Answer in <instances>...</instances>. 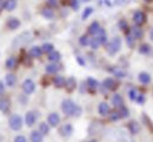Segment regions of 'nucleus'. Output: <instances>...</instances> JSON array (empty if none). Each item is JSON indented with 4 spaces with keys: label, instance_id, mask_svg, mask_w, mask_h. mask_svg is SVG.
Wrapping results in <instances>:
<instances>
[{
    "label": "nucleus",
    "instance_id": "nucleus-28",
    "mask_svg": "<svg viewBox=\"0 0 153 142\" xmlns=\"http://www.w3.org/2000/svg\"><path fill=\"white\" fill-rule=\"evenodd\" d=\"M87 85H88V88L96 89L97 87H98V81L94 80V79H92V78H90V79L87 80Z\"/></svg>",
    "mask_w": 153,
    "mask_h": 142
},
{
    "label": "nucleus",
    "instance_id": "nucleus-4",
    "mask_svg": "<svg viewBox=\"0 0 153 142\" xmlns=\"http://www.w3.org/2000/svg\"><path fill=\"white\" fill-rule=\"evenodd\" d=\"M34 88H36L34 82L32 81V80H30V79L25 80L24 83H22V89H24V92H25L26 94H31V93L34 90Z\"/></svg>",
    "mask_w": 153,
    "mask_h": 142
},
{
    "label": "nucleus",
    "instance_id": "nucleus-25",
    "mask_svg": "<svg viewBox=\"0 0 153 142\" xmlns=\"http://www.w3.org/2000/svg\"><path fill=\"white\" fill-rule=\"evenodd\" d=\"M8 107H10V103H8V101H7L6 99H2V100H0V110H2V112H6V110L8 109Z\"/></svg>",
    "mask_w": 153,
    "mask_h": 142
},
{
    "label": "nucleus",
    "instance_id": "nucleus-14",
    "mask_svg": "<svg viewBox=\"0 0 153 142\" xmlns=\"http://www.w3.org/2000/svg\"><path fill=\"white\" fill-rule=\"evenodd\" d=\"M72 130H73V128H72V126H71V124H65L64 127H61L60 133H61L62 135L67 136V135H70V134L72 133Z\"/></svg>",
    "mask_w": 153,
    "mask_h": 142
},
{
    "label": "nucleus",
    "instance_id": "nucleus-8",
    "mask_svg": "<svg viewBox=\"0 0 153 142\" xmlns=\"http://www.w3.org/2000/svg\"><path fill=\"white\" fill-rule=\"evenodd\" d=\"M98 110H99V113H100L101 115H107V114H108V112H110V107H108V104H107V103L102 102V103H100V104H99Z\"/></svg>",
    "mask_w": 153,
    "mask_h": 142
},
{
    "label": "nucleus",
    "instance_id": "nucleus-11",
    "mask_svg": "<svg viewBox=\"0 0 153 142\" xmlns=\"http://www.w3.org/2000/svg\"><path fill=\"white\" fill-rule=\"evenodd\" d=\"M41 53H42V49H41L40 47H38V46L32 47L31 51H30V54H31V57H33V58H39V57L41 55Z\"/></svg>",
    "mask_w": 153,
    "mask_h": 142
},
{
    "label": "nucleus",
    "instance_id": "nucleus-40",
    "mask_svg": "<svg viewBox=\"0 0 153 142\" xmlns=\"http://www.w3.org/2000/svg\"><path fill=\"white\" fill-rule=\"evenodd\" d=\"M135 100L139 102V103H144V101H145V98H144V95L138 94V96H137V99H135Z\"/></svg>",
    "mask_w": 153,
    "mask_h": 142
},
{
    "label": "nucleus",
    "instance_id": "nucleus-16",
    "mask_svg": "<svg viewBox=\"0 0 153 142\" xmlns=\"http://www.w3.org/2000/svg\"><path fill=\"white\" fill-rule=\"evenodd\" d=\"M31 141L42 142V135H41L39 132H32V134H31Z\"/></svg>",
    "mask_w": 153,
    "mask_h": 142
},
{
    "label": "nucleus",
    "instance_id": "nucleus-17",
    "mask_svg": "<svg viewBox=\"0 0 153 142\" xmlns=\"http://www.w3.org/2000/svg\"><path fill=\"white\" fill-rule=\"evenodd\" d=\"M104 87H105V88H107V89H114L115 88L114 80H113V79H111V78L106 79V80L104 81Z\"/></svg>",
    "mask_w": 153,
    "mask_h": 142
},
{
    "label": "nucleus",
    "instance_id": "nucleus-19",
    "mask_svg": "<svg viewBox=\"0 0 153 142\" xmlns=\"http://www.w3.org/2000/svg\"><path fill=\"white\" fill-rule=\"evenodd\" d=\"M16 6H17V2L14 1V0H7L6 2H5V8L7 10V11H13L14 8H16Z\"/></svg>",
    "mask_w": 153,
    "mask_h": 142
},
{
    "label": "nucleus",
    "instance_id": "nucleus-43",
    "mask_svg": "<svg viewBox=\"0 0 153 142\" xmlns=\"http://www.w3.org/2000/svg\"><path fill=\"white\" fill-rule=\"evenodd\" d=\"M119 27L123 28V29H125V28L127 27V24H126L124 20H120V22H119Z\"/></svg>",
    "mask_w": 153,
    "mask_h": 142
},
{
    "label": "nucleus",
    "instance_id": "nucleus-33",
    "mask_svg": "<svg viewBox=\"0 0 153 142\" xmlns=\"http://www.w3.org/2000/svg\"><path fill=\"white\" fill-rule=\"evenodd\" d=\"M119 115H120V118H126L127 115H128V110L123 106V107H120V112H119Z\"/></svg>",
    "mask_w": 153,
    "mask_h": 142
},
{
    "label": "nucleus",
    "instance_id": "nucleus-26",
    "mask_svg": "<svg viewBox=\"0 0 153 142\" xmlns=\"http://www.w3.org/2000/svg\"><path fill=\"white\" fill-rule=\"evenodd\" d=\"M150 51H151V47H150L149 45H141V46L139 47V52H140L141 54H149Z\"/></svg>",
    "mask_w": 153,
    "mask_h": 142
},
{
    "label": "nucleus",
    "instance_id": "nucleus-29",
    "mask_svg": "<svg viewBox=\"0 0 153 142\" xmlns=\"http://www.w3.org/2000/svg\"><path fill=\"white\" fill-rule=\"evenodd\" d=\"M92 12H93V8L92 7H87V8H85V11H84V13H82V19L85 20V19H87L91 14H92Z\"/></svg>",
    "mask_w": 153,
    "mask_h": 142
},
{
    "label": "nucleus",
    "instance_id": "nucleus-47",
    "mask_svg": "<svg viewBox=\"0 0 153 142\" xmlns=\"http://www.w3.org/2000/svg\"><path fill=\"white\" fill-rule=\"evenodd\" d=\"M150 37H151V40L153 41V28H152V31H151V33H150Z\"/></svg>",
    "mask_w": 153,
    "mask_h": 142
},
{
    "label": "nucleus",
    "instance_id": "nucleus-44",
    "mask_svg": "<svg viewBox=\"0 0 153 142\" xmlns=\"http://www.w3.org/2000/svg\"><path fill=\"white\" fill-rule=\"evenodd\" d=\"M71 5H72V7H73V8H78V2H76V0H72Z\"/></svg>",
    "mask_w": 153,
    "mask_h": 142
},
{
    "label": "nucleus",
    "instance_id": "nucleus-24",
    "mask_svg": "<svg viewBox=\"0 0 153 142\" xmlns=\"http://www.w3.org/2000/svg\"><path fill=\"white\" fill-rule=\"evenodd\" d=\"M41 14L45 17V18H47V19H51V18H53V11L52 10H50V8H45V10H42V12H41Z\"/></svg>",
    "mask_w": 153,
    "mask_h": 142
},
{
    "label": "nucleus",
    "instance_id": "nucleus-1",
    "mask_svg": "<svg viewBox=\"0 0 153 142\" xmlns=\"http://www.w3.org/2000/svg\"><path fill=\"white\" fill-rule=\"evenodd\" d=\"M61 108H62L64 113L67 114V115H79L80 112H81V109L71 100H65V101L62 102Z\"/></svg>",
    "mask_w": 153,
    "mask_h": 142
},
{
    "label": "nucleus",
    "instance_id": "nucleus-45",
    "mask_svg": "<svg viewBox=\"0 0 153 142\" xmlns=\"http://www.w3.org/2000/svg\"><path fill=\"white\" fill-rule=\"evenodd\" d=\"M2 92H4V83L0 81V94H1Z\"/></svg>",
    "mask_w": 153,
    "mask_h": 142
},
{
    "label": "nucleus",
    "instance_id": "nucleus-6",
    "mask_svg": "<svg viewBox=\"0 0 153 142\" xmlns=\"http://www.w3.org/2000/svg\"><path fill=\"white\" fill-rule=\"evenodd\" d=\"M59 122H60V118H59V115H58L57 113H52V114L48 115V123H50L52 127L58 126Z\"/></svg>",
    "mask_w": 153,
    "mask_h": 142
},
{
    "label": "nucleus",
    "instance_id": "nucleus-27",
    "mask_svg": "<svg viewBox=\"0 0 153 142\" xmlns=\"http://www.w3.org/2000/svg\"><path fill=\"white\" fill-rule=\"evenodd\" d=\"M128 128H130V130H131L133 134H137V133L139 132V126H138L137 122H131L130 126H128Z\"/></svg>",
    "mask_w": 153,
    "mask_h": 142
},
{
    "label": "nucleus",
    "instance_id": "nucleus-12",
    "mask_svg": "<svg viewBox=\"0 0 153 142\" xmlns=\"http://www.w3.org/2000/svg\"><path fill=\"white\" fill-rule=\"evenodd\" d=\"M131 35L133 37L134 39H139L143 37V31L139 28V27H133L131 29Z\"/></svg>",
    "mask_w": 153,
    "mask_h": 142
},
{
    "label": "nucleus",
    "instance_id": "nucleus-2",
    "mask_svg": "<svg viewBox=\"0 0 153 142\" xmlns=\"http://www.w3.org/2000/svg\"><path fill=\"white\" fill-rule=\"evenodd\" d=\"M120 46H121V40L119 38H114L113 40L107 45V52L110 54H115L120 49Z\"/></svg>",
    "mask_w": 153,
    "mask_h": 142
},
{
    "label": "nucleus",
    "instance_id": "nucleus-3",
    "mask_svg": "<svg viewBox=\"0 0 153 142\" xmlns=\"http://www.w3.org/2000/svg\"><path fill=\"white\" fill-rule=\"evenodd\" d=\"M21 126H22V120H21V118H20L19 115H13V116H11V119H10V127H11L13 130L20 129Z\"/></svg>",
    "mask_w": 153,
    "mask_h": 142
},
{
    "label": "nucleus",
    "instance_id": "nucleus-38",
    "mask_svg": "<svg viewBox=\"0 0 153 142\" xmlns=\"http://www.w3.org/2000/svg\"><path fill=\"white\" fill-rule=\"evenodd\" d=\"M127 43H128V46L133 47V45H134V38L132 37V35H128V37H127Z\"/></svg>",
    "mask_w": 153,
    "mask_h": 142
},
{
    "label": "nucleus",
    "instance_id": "nucleus-37",
    "mask_svg": "<svg viewBox=\"0 0 153 142\" xmlns=\"http://www.w3.org/2000/svg\"><path fill=\"white\" fill-rule=\"evenodd\" d=\"M113 72H114V74L117 75V77H118V78H124V77H125V73H124L123 71H119V69H114Z\"/></svg>",
    "mask_w": 153,
    "mask_h": 142
},
{
    "label": "nucleus",
    "instance_id": "nucleus-20",
    "mask_svg": "<svg viewBox=\"0 0 153 142\" xmlns=\"http://www.w3.org/2000/svg\"><path fill=\"white\" fill-rule=\"evenodd\" d=\"M58 71H59V66L56 65V63L48 65V66L46 67V72H47V73H50V74H54V73H57Z\"/></svg>",
    "mask_w": 153,
    "mask_h": 142
},
{
    "label": "nucleus",
    "instance_id": "nucleus-49",
    "mask_svg": "<svg viewBox=\"0 0 153 142\" xmlns=\"http://www.w3.org/2000/svg\"><path fill=\"white\" fill-rule=\"evenodd\" d=\"M88 142H96V141H88Z\"/></svg>",
    "mask_w": 153,
    "mask_h": 142
},
{
    "label": "nucleus",
    "instance_id": "nucleus-13",
    "mask_svg": "<svg viewBox=\"0 0 153 142\" xmlns=\"http://www.w3.org/2000/svg\"><path fill=\"white\" fill-rule=\"evenodd\" d=\"M53 82H54V86H57L58 88L64 87V86H65V83H66L65 79H64V77H60V75L56 77V78H54V80H53Z\"/></svg>",
    "mask_w": 153,
    "mask_h": 142
},
{
    "label": "nucleus",
    "instance_id": "nucleus-41",
    "mask_svg": "<svg viewBox=\"0 0 153 142\" xmlns=\"http://www.w3.org/2000/svg\"><path fill=\"white\" fill-rule=\"evenodd\" d=\"M118 119H120L119 113H112L111 114V120H118Z\"/></svg>",
    "mask_w": 153,
    "mask_h": 142
},
{
    "label": "nucleus",
    "instance_id": "nucleus-5",
    "mask_svg": "<svg viewBox=\"0 0 153 142\" xmlns=\"http://www.w3.org/2000/svg\"><path fill=\"white\" fill-rule=\"evenodd\" d=\"M133 20L137 25H143V24L145 22V20H146V17H145L144 12H141V11H137V12L133 14Z\"/></svg>",
    "mask_w": 153,
    "mask_h": 142
},
{
    "label": "nucleus",
    "instance_id": "nucleus-48",
    "mask_svg": "<svg viewBox=\"0 0 153 142\" xmlns=\"http://www.w3.org/2000/svg\"><path fill=\"white\" fill-rule=\"evenodd\" d=\"M145 1H152V0H145Z\"/></svg>",
    "mask_w": 153,
    "mask_h": 142
},
{
    "label": "nucleus",
    "instance_id": "nucleus-23",
    "mask_svg": "<svg viewBox=\"0 0 153 142\" xmlns=\"http://www.w3.org/2000/svg\"><path fill=\"white\" fill-rule=\"evenodd\" d=\"M16 81H17V79H16V77H14L13 74H8V75L6 77V83H7L8 86L13 87L14 83H16Z\"/></svg>",
    "mask_w": 153,
    "mask_h": 142
},
{
    "label": "nucleus",
    "instance_id": "nucleus-36",
    "mask_svg": "<svg viewBox=\"0 0 153 142\" xmlns=\"http://www.w3.org/2000/svg\"><path fill=\"white\" fill-rule=\"evenodd\" d=\"M128 96H130V99H131V100H135V99H137V96H138L137 90H135V89H131V90L128 92Z\"/></svg>",
    "mask_w": 153,
    "mask_h": 142
},
{
    "label": "nucleus",
    "instance_id": "nucleus-32",
    "mask_svg": "<svg viewBox=\"0 0 153 142\" xmlns=\"http://www.w3.org/2000/svg\"><path fill=\"white\" fill-rule=\"evenodd\" d=\"M90 45H91V47H92L93 49H97L101 43H100V41H99L98 38H94V39H92V40L90 41Z\"/></svg>",
    "mask_w": 153,
    "mask_h": 142
},
{
    "label": "nucleus",
    "instance_id": "nucleus-46",
    "mask_svg": "<svg viewBox=\"0 0 153 142\" xmlns=\"http://www.w3.org/2000/svg\"><path fill=\"white\" fill-rule=\"evenodd\" d=\"M4 6H5L4 1H2V0H0V10H1V8H4Z\"/></svg>",
    "mask_w": 153,
    "mask_h": 142
},
{
    "label": "nucleus",
    "instance_id": "nucleus-34",
    "mask_svg": "<svg viewBox=\"0 0 153 142\" xmlns=\"http://www.w3.org/2000/svg\"><path fill=\"white\" fill-rule=\"evenodd\" d=\"M67 87H68V89H73V88L76 87V80H74L73 78H70V79H68V81H67Z\"/></svg>",
    "mask_w": 153,
    "mask_h": 142
},
{
    "label": "nucleus",
    "instance_id": "nucleus-42",
    "mask_svg": "<svg viewBox=\"0 0 153 142\" xmlns=\"http://www.w3.org/2000/svg\"><path fill=\"white\" fill-rule=\"evenodd\" d=\"M14 142H26V139H25L24 136H21V135H20V136H17V138H16Z\"/></svg>",
    "mask_w": 153,
    "mask_h": 142
},
{
    "label": "nucleus",
    "instance_id": "nucleus-35",
    "mask_svg": "<svg viewBox=\"0 0 153 142\" xmlns=\"http://www.w3.org/2000/svg\"><path fill=\"white\" fill-rule=\"evenodd\" d=\"M79 41H80V43H81L82 46H87V45L90 43V41H91V40H88V38H87L86 35H82V37L80 38V40H79Z\"/></svg>",
    "mask_w": 153,
    "mask_h": 142
},
{
    "label": "nucleus",
    "instance_id": "nucleus-30",
    "mask_svg": "<svg viewBox=\"0 0 153 142\" xmlns=\"http://www.w3.org/2000/svg\"><path fill=\"white\" fill-rule=\"evenodd\" d=\"M42 52H46V53H51L53 51V45L52 43H44L42 46Z\"/></svg>",
    "mask_w": 153,
    "mask_h": 142
},
{
    "label": "nucleus",
    "instance_id": "nucleus-7",
    "mask_svg": "<svg viewBox=\"0 0 153 142\" xmlns=\"http://www.w3.org/2000/svg\"><path fill=\"white\" fill-rule=\"evenodd\" d=\"M100 29H101V28H100V25H99L97 21L92 22V24L90 25V27H88V32H90L91 34H98Z\"/></svg>",
    "mask_w": 153,
    "mask_h": 142
},
{
    "label": "nucleus",
    "instance_id": "nucleus-10",
    "mask_svg": "<svg viewBox=\"0 0 153 142\" xmlns=\"http://www.w3.org/2000/svg\"><path fill=\"white\" fill-rule=\"evenodd\" d=\"M112 103H113V106L114 107H118V108H120V107H123V98L119 95V94H115L114 96L112 98Z\"/></svg>",
    "mask_w": 153,
    "mask_h": 142
},
{
    "label": "nucleus",
    "instance_id": "nucleus-22",
    "mask_svg": "<svg viewBox=\"0 0 153 142\" xmlns=\"http://www.w3.org/2000/svg\"><path fill=\"white\" fill-rule=\"evenodd\" d=\"M48 59H50V61H52V62H57V61L60 59V54H59V52L52 51V52L50 53V55H48Z\"/></svg>",
    "mask_w": 153,
    "mask_h": 142
},
{
    "label": "nucleus",
    "instance_id": "nucleus-39",
    "mask_svg": "<svg viewBox=\"0 0 153 142\" xmlns=\"http://www.w3.org/2000/svg\"><path fill=\"white\" fill-rule=\"evenodd\" d=\"M47 5L51 7H56L58 5V1L57 0H47Z\"/></svg>",
    "mask_w": 153,
    "mask_h": 142
},
{
    "label": "nucleus",
    "instance_id": "nucleus-18",
    "mask_svg": "<svg viewBox=\"0 0 153 142\" xmlns=\"http://www.w3.org/2000/svg\"><path fill=\"white\" fill-rule=\"evenodd\" d=\"M139 81L141 82V83H149V82L151 81L150 74H147V73H140L139 74Z\"/></svg>",
    "mask_w": 153,
    "mask_h": 142
},
{
    "label": "nucleus",
    "instance_id": "nucleus-9",
    "mask_svg": "<svg viewBox=\"0 0 153 142\" xmlns=\"http://www.w3.org/2000/svg\"><path fill=\"white\" fill-rule=\"evenodd\" d=\"M36 120H37V116H36L34 113L30 112V113L26 114V123H27V126H33Z\"/></svg>",
    "mask_w": 153,
    "mask_h": 142
},
{
    "label": "nucleus",
    "instance_id": "nucleus-21",
    "mask_svg": "<svg viewBox=\"0 0 153 142\" xmlns=\"http://www.w3.org/2000/svg\"><path fill=\"white\" fill-rule=\"evenodd\" d=\"M16 65H17V60H16V58H13V57L8 58L7 61H6V67H7L8 69L14 68V67H16Z\"/></svg>",
    "mask_w": 153,
    "mask_h": 142
},
{
    "label": "nucleus",
    "instance_id": "nucleus-15",
    "mask_svg": "<svg viewBox=\"0 0 153 142\" xmlns=\"http://www.w3.org/2000/svg\"><path fill=\"white\" fill-rule=\"evenodd\" d=\"M7 26H8L11 29H16V28H18L20 26V21L18 20V19H16V18H12V19L8 20Z\"/></svg>",
    "mask_w": 153,
    "mask_h": 142
},
{
    "label": "nucleus",
    "instance_id": "nucleus-31",
    "mask_svg": "<svg viewBox=\"0 0 153 142\" xmlns=\"http://www.w3.org/2000/svg\"><path fill=\"white\" fill-rule=\"evenodd\" d=\"M39 129H40V133H41V134H47V133H48V130H50V128H48V124H47V123H41V124H40V127H39Z\"/></svg>",
    "mask_w": 153,
    "mask_h": 142
}]
</instances>
